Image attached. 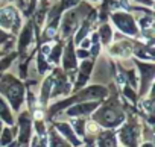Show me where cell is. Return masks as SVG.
Segmentation results:
<instances>
[]
</instances>
